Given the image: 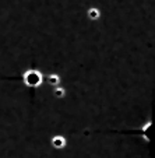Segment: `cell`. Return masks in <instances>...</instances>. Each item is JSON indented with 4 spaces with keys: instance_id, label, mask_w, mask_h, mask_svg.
<instances>
[{
    "instance_id": "6",
    "label": "cell",
    "mask_w": 155,
    "mask_h": 158,
    "mask_svg": "<svg viewBox=\"0 0 155 158\" xmlns=\"http://www.w3.org/2000/svg\"><path fill=\"white\" fill-rule=\"evenodd\" d=\"M87 15H88V18H90V20L95 21V20H98V18H99L101 13H99V10H96V9H91V10H88Z\"/></svg>"
},
{
    "instance_id": "1",
    "label": "cell",
    "mask_w": 155,
    "mask_h": 158,
    "mask_svg": "<svg viewBox=\"0 0 155 158\" xmlns=\"http://www.w3.org/2000/svg\"><path fill=\"white\" fill-rule=\"evenodd\" d=\"M46 74L42 72L41 69L36 67H27L21 72L20 74V81L21 85L25 87L27 89H41L43 87Z\"/></svg>"
},
{
    "instance_id": "4",
    "label": "cell",
    "mask_w": 155,
    "mask_h": 158,
    "mask_svg": "<svg viewBox=\"0 0 155 158\" xmlns=\"http://www.w3.org/2000/svg\"><path fill=\"white\" fill-rule=\"evenodd\" d=\"M45 81H46V84H48L51 88H53V87H57L60 83H62V77H60L57 73H48L46 74V77H45Z\"/></svg>"
},
{
    "instance_id": "5",
    "label": "cell",
    "mask_w": 155,
    "mask_h": 158,
    "mask_svg": "<svg viewBox=\"0 0 155 158\" xmlns=\"http://www.w3.org/2000/svg\"><path fill=\"white\" fill-rule=\"evenodd\" d=\"M52 95H53L55 99H62L66 97V89L62 88V87H59V85L53 87V88H52Z\"/></svg>"
},
{
    "instance_id": "3",
    "label": "cell",
    "mask_w": 155,
    "mask_h": 158,
    "mask_svg": "<svg viewBox=\"0 0 155 158\" xmlns=\"http://www.w3.org/2000/svg\"><path fill=\"white\" fill-rule=\"evenodd\" d=\"M48 146L55 151H63L67 147V137L63 134H52L48 140Z\"/></svg>"
},
{
    "instance_id": "2",
    "label": "cell",
    "mask_w": 155,
    "mask_h": 158,
    "mask_svg": "<svg viewBox=\"0 0 155 158\" xmlns=\"http://www.w3.org/2000/svg\"><path fill=\"white\" fill-rule=\"evenodd\" d=\"M127 133H131L133 136H137L143 141H145L147 144L155 147V112H152L149 119L145 123H143L140 127L128 130Z\"/></svg>"
}]
</instances>
